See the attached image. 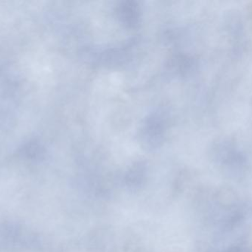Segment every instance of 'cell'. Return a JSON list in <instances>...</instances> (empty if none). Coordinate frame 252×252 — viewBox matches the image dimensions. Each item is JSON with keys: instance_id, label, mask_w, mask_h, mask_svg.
Wrapping results in <instances>:
<instances>
[{"instance_id": "obj_1", "label": "cell", "mask_w": 252, "mask_h": 252, "mask_svg": "<svg viewBox=\"0 0 252 252\" xmlns=\"http://www.w3.org/2000/svg\"><path fill=\"white\" fill-rule=\"evenodd\" d=\"M222 252H250V251L244 247L235 246V247H229Z\"/></svg>"}]
</instances>
